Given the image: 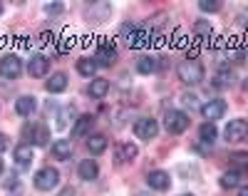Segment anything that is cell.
<instances>
[{
	"label": "cell",
	"instance_id": "20",
	"mask_svg": "<svg viewBox=\"0 0 248 196\" xmlns=\"http://www.w3.org/2000/svg\"><path fill=\"white\" fill-rule=\"evenodd\" d=\"M87 149H90V154H102V151L107 149V137L105 134H92L87 139Z\"/></svg>",
	"mask_w": 248,
	"mask_h": 196
},
{
	"label": "cell",
	"instance_id": "24",
	"mask_svg": "<svg viewBox=\"0 0 248 196\" xmlns=\"http://www.w3.org/2000/svg\"><path fill=\"white\" fill-rule=\"evenodd\" d=\"M77 72H79V75H85V77L94 75V72H97V62H94V60H90V57L77 60Z\"/></svg>",
	"mask_w": 248,
	"mask_h": 196
},
{
	"label": "cell",
	"instance_id": "27",
	"mask_svg": "<svg viewBox=\"0 0 248 196\" xmlns=\"http://www.w3.org/2000/svg\"><path fill=\"white\" fill-rule=\"evenodd\" d=\"M194 33H196L199 37H203V40H206V37H211V25L206 23V20H199V23L194 25Z\"/></svg>",
	"mask_w": 248,
	"mask_h": 196
},
{
	"label": "cell",
	"instance_id": "39",
	"mask_svg": "<svg viewBox=\"0 0 248 196\" xmlns=\"http://www.w3.org/2000/svg\"><path fill=\"white\" fill-rule=\"evenodd\" d=\"M139 196H149V194H139Z\"/></svg>",
	"mask_w": 248,
	"mask_h": 196
},
{
	"label": "cell",
	"instance_id": "11",
	"mask_svg": "<svg viewBox=\"0 0 248 196\" xmlns=\"http://www.w3.org/2000/svg\"><path fill=\"white\" fill-rule=\"evenodd\" d=\"M134 157H137V144H132V142L117 144V149H114V162H117V164H127V162H132Z\"/></svg>",
	"mask_w": 248,
	"mask_h": 196
},
{
	"label": "cell",
	"instance_id": "21",
	"mask_svg": "<svg viewBox=\"0 0 248 196\" xmlns=\"http://www.w3.org/2000/svg\"><path fill=\"white\" fill-rule=\"evenodd\" d=\"M156 67H159V65H156V60H154L152 55H144V57L137 62L139 75H154V72H156Z\"/></svg>",
	"mask_w": 248,
	"mask_h": 196
},
{
	"label": "cell",
	"instance_id": "29",
	"mask_svg": "<svg viewBox=\"0 0 248 196\" xmlns=\"http://www.w3.org/2000/svg\"><path fill=\"white\" fill-rule=\"evenodd\" d=\"M181 102H184V107H189V110H201V104H199L196 95H186Z\"/></svg>",
	"mask_w": 248,
	"mask_h": 196
},
{
	"label": "cell",
	"instance_id": "17",
	"mask_svg": "<svg viewBox=\"0 0 248 196\" xmlns=\"http://www.w3.org/2000/svg\"><path fill=\"white\" fill-rule=\"evenodd\" d=\"M107 92H109V82H107V80H92V82H90V90H87L90 97L102 99Z\"/></svg>",
	"mask_w": 248,
	"mask_h": 196
},
{
	"label": "cell",
	"instance_id": "4",
	"mask_svg": "<svg viewBox=\"0 0 248 196\" xmlns=\"http://www.w3.org/2000/svg\"><path fill=\"white\" fill-rule=\"evenodd\" d=\"M20 72H23V62H20L17 55H5L0 60V77L5 80H17Z\"/></svg>",
	"mask_w": 248,
	"mask_h": 196
},
{
	"label": "cell",
	"instance_id": "34",
	"mask_svg": "<svg viewBox=\"0 0 248 196\" xmlns=\"http://www.w3.org/2000/svg\"><path fill=\"white\" fill-rule=\"evenodd\" d=\"M238 196H248V184H246V186H241V189H238Z\"/></svg>",
	"mask_w": 248,
	"mask_h": 196
},
{
	"label": "cell",
	"instance_id": "10",
	"mask_svg": "<svg viewBox=\"0 0 248 196\" xmlns=\"http://www.w3.org/2000/svg\"><path fill=\"white\" fill-rule=\"evenodd\" d=\"M25 134H28V139H30V144H37V147H43V144H47V127L45 124H30V127H25Z\"/></svg>",
	"mask_w": 248,
	"mask_h": 196
},
{
	"label": "cell",
	"instance_id": "28",
	"mask_svg": "<svg viewBox=\"0 0 248 196\" xmlns=\"http://www.w3.org/2000/svg\"><path fill=\"white\" fill-rule=\"evenodd\" d=\"M199 8H201L203 13H218V10H221V3H218V0H201Z\"/></svg>",
	"mask_w": 248,
	"mask_h": 196
},
{
	"label": "cell",
	"instance_id": "13",
	"mask_svg": "<svg viewBox=\"0 0 248 196\" xmlns=\"http://www.w3.org/2000/svg\"><path fill=\"white\" fill-rule=\"evenodd\" d=\"M35 110H37V102H35V97H30V95L20 97V99L15 102V112H17L20 117H30V114H35Z\"/></svg>",
	"mask_w": 248,
	"mask_h": 196
},
{
	"label": "cell",
	"instance_id": "7",
	"mask_svg": "<svg viewBox=\"0 0 248 196\" xmlns=\"http://www.w3.org/2000/svg\"><path fill=\"white\" fill-rule=\"evenodd\" d=\"M114 60H117V48L112 45V42H102V45L97 48V52H94V62L102 65V67H109Z\"/></svg>",
	"mask_w": 248,
	"mask_h": 196
},
{
	"label": "cell",
	"instance_id": "14",
	"mask_svg": "<svg viewBox=\"0 0 248 196\" xmlns=\"http://www.w3.org/2000/svg\"><path fill=\"white\" fill-rule=\"evenodd\" d=\"M77 174H79V177L85 179V181H92V179H97V177H99V166H97V162L85 159V162H79Z\"/></svg>",
	"mask_w": 248,
	"mask_h": 196
},
{
	"label": "cell",
	"instance_id": "5",
	"mask_svg": "<svg viewBox=\"0 0 248 196\" xmlns=\"http://www.w3.org/2000/svg\"><path fill=\"white\" fill-rule=\"evenodd\" d=\"M134 134H137L139 139H144V142L154 139V137L159 134V124H156V119H152V117H141V119H137V124H134Z\"/></svg>",
	"mask_w": 248,
	"mask_h": 196
},
{
	"label": "cell",
	"instance_id": "9",
	"mask_svg": "<svg viewBox=\"0 0 248 196\" xmlns=\"http://www.w3.org/2000/svg\"><path fill=\"white\" fill-rule=\"evenodd\" d=\"M47 70H50V60H47L45 55H35V57H30V62H28V72H30V77H45Z\"/></svg>",
	"mask_w": 248,
	"mask_h": 196
},
{
	"label": "cell",
	"instance_id": "3",
	"mask_svg": "<svg viewBox=\"0 0 248 196\" xmlns=\"http://www.w3.org/2000/svg\"><path fill=\"white\" fill-rule=\"evenodd\" d=\"M57 181H60V171L52 169V166H43V169L35 174V186H37L40 191H50V189H55Z\"/></svg>",
	"mask_w": 248,
	"mask_h": 196
},
{
	"label": "cell",
	"instance_id": "8",
	"mask_svg": "<svg viewBox=\"0 0 248 196\" xmlns=\"http://www.w3.org/2000/svg\"><path fill=\"white\" fill-rule=\"evenodd\" d=\"M201 114L206 117V122H214V119L223 117V114H226V102H223V99H211V102H206V104L201 107Z\"/></svg>",
	"mask_w": 248,
	"mask_h": 196
},
{
	"label": "cell",
	"instance_id": "16",
	"mask_svg": "<svg viewBox=\"0 0 248 196\" xmlns=\"http://www.w3.org/2000/svg\"><path fill=\"white\" fill-rule=\"evenodd\" d=\"M15 162L20 166H30L32 164V147L30 144H17L15 147Z\"/></svg>",
	"mask_w": 248,
	"mask_h": 196
},
{
	"label": "cell",
	"instance_id": "23",
	"mask_svg": "<svg viewBox=\"0 0 248 196\" xmlns=\"http://www.w3.org/2000/svg\"><path fill=\"white\" fill-rule=\"evenodd\" d=\"M199 134H201V142H206V144L211 147V144L216 142V134H218V132H216V127H214L211 122H203L201 129H199Z\"/></svg>",
	"mask_w": 248,
	"mask_h": 196
},
{
	"label": "cell",
	"instance_id": "25",
	"mask_svg": "<svg viewBox=\"0 0 248 196\" xmlns=\"http://www.w3.org/2000/svg\"><path fill=\"white\" fill-rule=\"evenodd\" d=\"M231 164L236 171H248V151H236L231 154Z\"/></svg>",
	"mask_w": 248,
	"mask_h": 196
},
{
	"label": "cell",
	"instance_id": "40",
	"mask_svg": "<svg viewBox=\"0 0 248 196\" xmlns=\"http://www.w3.org/2000/svg\"><path fill=\"white\" fill-rule=\"evenodd\" d=\"M0 13H3V5H0Z\"/></svg>",
	"mask_w": 248,
	"mask_h": 196
},
{
	"label": "cell",
	"instance_id": "35",
	"mask_svg": "<svg viewBox=\"0 0 248 196\" xmlns=\"http://www.w3.org/2000/svg\"><path fill=\"white\" fill-rule=\"evenodd\" d=\"M241 25H248V17H241Z\"/></svg>",
	"mask_w": 248,
	"mask_h": 196
},
{
	"label": "cell",
	"instance_id": "26",
	"mask_svg": "<svg viewBox=\"0 0 248 196\" xmlns=\"http://www.w3.org/2000/svg\"><path fill=\"white\" fill-rule=\"evenodd\" d=\"M3 186H5V191H13V196L20 194V179H17V174H15V171H10V177L3 181Z\"/></svg>",
	"mask_w": 248,
	"mask_h": 196
},
{
	"label": "cell",
	"instance_id": "32",
	"mask_svg": "<svg viewBox=\"0 0 248 196\" xmlns=\"http://www.w3.org/2000/svg\"><path fill=\"white\" fill-rule=\"evenodd\" d=\"M5 149H8V137L0 132V151H5Z\"/></svg>",
	"mask_w": 248,
	"mask_h": 196
},
{
	"label": "cell",
	"instance_id": "33",
	"mask_svg": "<svg viewBox=\"0 0 248 196\" xmlns=\"http://www.w3.org/2000/svg\"><path fill=\"white\" fill-rule=\"evenodd\" d=\"M60 196H75V189H72V186H65Z\"/></svg>",
	"mask_w": 248,
	"mask_h": 196
},
{
	"label": "cell",
	"instance_id": "12",
	"mask_svg": "<svg viewBox=\"0 0 248 196\" xmlns=\"http://www.w3.org/2000/svg\"><path fill=\"white\" fill-rule=\"evenodd\" d=\"M147 184H149L152 189H156V191H167L169 184H171V179H169L167 171H149V174H147Z\"/></svg>",
	"mask_w": 248,
	"mask_h": 196
},
{
	"label": "cell",
	"instance_id": "1",
	"mask_svg": "<svg viewBox=\"0 0 248 196\" xmlns=\"http://www.w3.org/2000/svg\"><path fill=\"white\" fill-rule=\"evenodd\" d=\"M179 80L186 82V84H199L203 80V65L196 60V57H189V60H181L179 62Z\"/></svg>",
	"mask_w": 248,
	"mask_h": 196
},
{
	"label": "cell",
	"instance_id": "19",
	"mask_svg": "<svg viewBox=\"0 0 248 196\" xmlns=\"http://www.w3.org/2000/svg\"><path fill=\"white\" fill-rule=\"evenodd\" d=\"M92 122H94V117H92V114H82V117L75 122V127H72V134H75V137H85V134L90 132Z\"/></svg>",
	"mask_w": 248,
	"mask_h": 196
},
{
	"label": "cell",
	"instance_id": "15",
	"mask_svg": "<svg viewBox=\"0 0 248 196\" xmlns=\"http://www.w3.org/2000/svg\"><path fill=\"white\" fill-rule=\"evenodd\" d=\"M52 157H55L57 162H65V159H70V157H72V144H70L67 139H60V142H55V144H52Z\"/></svg>",
	"mask_w": 248,
	"mask_h": 196
},
{
	"label": "cell",
	"instance_id": "2",
	"mask_svg": "<svg viewBox=\"0 0 248 196\" xmlns=\"http://www.w3.org/2000/svg\"><path fill=\"white\" fill-rule=\"evenodd\" d=\"M189 124H191L189 114H184V112H179V110H171V112L164 114V127L169 129V134H181V132H186V129H189Z\"/></svg>",
	"mask_w": 248,
	"mask_h": 196
},
{
	"label": "cell",
	"instance_id": "22",
	"mask_svg": "<svg viewBox=\"0 0 248 196\" xmlns=\"http://www.w3.org/2000/svg\"><path fill=\"white\" fill-rule=\"evenodd\" d=\"M238 179H241V174L236 171V169H231V171H223L221 174V189H236L238 186Z\"/></svg>",
	"mask_w": 248,
	"mask_h": 196
},
{
	"label": "cell",
	"instance_id": "31",
	"mask_svg": "<svg viewBox=\"0 0 248 196\" xmlns=\"http://www.w3.org/2000/svg\"><path fill=\"white\" fill-rule=\"evenodd\" d=\"M72 48V37H65V40H62V45H60V52H67Z\"/></svg>",
	"mask_w": 248,
	"mask_h": 196
},
{
	"label": "cell",
	"instance_id": "38",
	"mask_svg": "<svg viewBox=\"0 0 248 196\" xmlns=\"http://www.w3.org/2000/svg\"><path fill=\"white\" fill-rule=\"evenodd\" d=\"M184 196H194V194H184Z\"/></svg>",
	"mask_w": 248,
	"mask_h": 196
},
{
	"label": "cell",
	"instance_id": "36",
	"mask_svg": "<svg viewBox=\"0 0 248 196\" xmlns=\"http://www.w3.org/2000/svg\"><path fill=\"white\" fill-rule=\"evenodd\" d=\"M243 90H246V92H248V80H246V82H243Z\"/></svg>",
	"mask_w": 248,
	"mask_h": 196
},
{
	"label": "cell",
	"instance_id": "18",
	"mask_svg": "<svg viewBox=\"0 0 248 196\" xmlns=\"http://www.w3.org/2000/svg\"><path fill=\"white\" fill-rule=\"evenodd\" d=\"M67 87V75L65 72H57V75H50V80H47V92H52V95H57V92H62Z\"/></svg>",
	"mask_w": 248,
	"mask_h": 196
},
{
	"label": "cell",
	"instance_id": "30",
	"mask_svg": "<svg viewBox=\"0 0 248 196\" xmlns=\"http://www.w3.org/2000/svg\"><path fill=\"white\" fill-rule=\"evenodd\" d=\"M62 10H65V5H62V3H47L45 5V13L47 15H60Z\"/></svg>",
	"mask_w": 248,
	"mask_h": 196
},
{
	"label": "cell",
	"instance_id": "6",
	"mask_svg": "<svg viewBox=\"0 0 248 196\" xmlns=\"http://www.w3.org/2000/svg\"><path fill=\"white\" fill-rule=\"evenodd\" d=\"M223 137H226V142H231V144L246 139V137H248V124H246V119H231L229 124H226Z\"/></svg>",
	"mask_w": 248,
	"mask_h": 196
},
{
	"label": "cell",
	"instance_id": "37",
	"mask_svg": "<svg viewBox=\"0 0 248 196\" xmlns=\"http://www.w3.org/2000/svg\"><path fill=\"white\" fill-rule=\"evenodd\" d=\"M0 174H3V162H0Z\"/></svg>",
	"mask_w": 248,
	"mask_h": 196
}]
</instances>
